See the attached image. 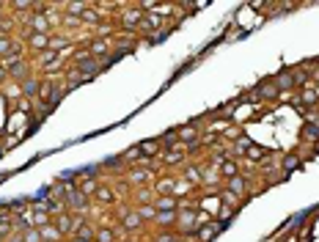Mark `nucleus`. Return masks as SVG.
I'll use <instances>...</instances> for the list:
<instances>
[{
    "label": "nucleus",
    "mask_w": 319,
    "mask_h": 242,
    "mask_svg": "<svg viewBox=\"0 0 319 242\" xmlns=\"http://www.w3.org/2000/svg\"><path fill=\"white\" fill-rule=\"evenodd\" d=\"M14 9H17V11H25V9H30V3H25V0H17V3H14Z\"/></svg>",
    "instance_id": "42"
},
{
    "label": "nucleus",
    "mask_w": 319,
    "mask_h": 242,
    "mask_svg": "<svg viewBox=\"0 0 319 242\" xmlns=\"http://www.w3.org/2000/svg\"><path fill=\"white\" fill-rule=\"evenodd\" d=\"M292 83H294V77H292V75H281V77L275 80V88H289Z\"/></svg>",
    "instance_id": "36"
},
{
    "label": "nucleus",
    "mask_w": 319,
    "mask_h": 242,
    "mask_svg": "<svg viewBox=\"0 0 319 242\" xmlns=\"http://www.w3.org/2000/svg\"><path fill=\"white\" fill-rule=\"evenodd\" d=\"M261 94H264V96H275V85H261Z\"/></svg>",
    "instance_id": "40"
},
{
    "label": "nucleus",
    "mask_w": 319,
    "mask_h": 242,
    "mask_svg": "<svg viewBox=\"0 0 319 242\" xmlns=\"http://www.w3.org/2000/svg\"><path fill=\"white\" fill-rule=\"evenodd\" d=\"M0 242H3V234H0Z\"/></svg>",
    "instance_id": "46"
},
{
    "label": "nucleus",
    "mask_w": 319,
    "mask_h": 242,
    "mask_svg": "<svg viewBox=\"0 0 319 242\" xmlns=\"http://www.w3.org/2000/svg\"><path fill=\"white\" fill-rule=\"evenodd\" d=\"M168 14H160V11H151V14H143V22H140V30H151V33H157L160 25L165 22Z\"/></svg>",
    "instance_id": "6"
},
{
    "label": "nucleus",
    "mask_w": 319,
    "mask_h": 242,
    "mask_svg": "<svg viewBox=\"0 0 319 242\" xmlns=\"http://www.w3.org/2000/svg\"><path fill=\"white\" fill-rule=\"evenodd\" d=\"M303 135H306V138H314V141H316V138H319V130H316V127H311V124H308L306 130H303Z\"/></svg>",
    "instance_id": "39"
},
{
    "label": "nucleus",
    "mask_w": 319,
    "mask_h": 242,
    "mask_svg": "<svg viewBox=\"0 0 319 242\" xmlns=\"http://www.w3.org/2000/svg\"><path fill=\"white\" fill-rule=\"evenodd\" d=\"M39 234H42V242H61L63 234L58 231V226L50 223V226H44V229H39Z\"/></svg>",
    "instance_id": "13"
},
{
    "label": "nucleus",
    "mask_w": 319,
    "mask_h": 242,
    "mask_svg": "<svg viewBox=\"0 0 319 242\" xmlns=\"http://www.w3.org/2000/svg\"><path fill=\"white\" fill-rule=\"evenodd\" d=\"M72 242H88V239H80V237H72Z\"/></svg>",
    "instance_id": "45"
},
{
    "label": "nucleus",
    "mask_w": 319,
    "mask_h": 242,
    "mask_svg": "<svg viewBox=\"0 0 319 242\" xmlns=\"http://www.w3.org/2000/svg\"><path fill=\"white\" fill-rule=\"evenodd\" d=\"M220 229H223L220 220H215V223H209V226H204V229H198V231H196V234H198V242H212L215 237H218Z\"/></svg>",
    "instance_id": "8"
},
{
    "label": "nucleus",
    "mask_w": 319,
    "mask_h": 242,
    "mask_svg": "<svg viewBox=\"0 0 319 242\" xmlns=\"http://www.w3.org/2000/svg\"><path fill=\"white\" fill-rule=\"evenodd\" d=\"M28 47L36 53H47L50 50V33H30L28 36Z\"/></svg>",
    "instance_id": "7"
},
{
    "label": "nucleus",
    "mask_w": 319,
    "mask_h": 242,
    "mask_svg": "<svg viewBox=\"0 0 319 242\" xmlns=\"http://www.w3.org/2000/svg\"><path fill=\"white\" fill-rule=\"evenodd\" d=\"M75 237L88 239V242H97V229H94V226H88V223H83V226H80V229L75 231Z\"/></svg>",
    "instance_id": "20"
},
{
    "label": "nucleus",
    "mask_w": 319,
    "mask_h": 242,
    "mask_svg": "<svg viewBox=\"0 0 319 242\" xmlns=\"http://www.w3.org/2000/svg\"><path fill=\"white\" fill-rule=\"evenodd\" d=\"M163 163H165V165H179V163H185V149H171V151H165V154H163Z\"/></svg>",
    "instance_id": "15"
},
{
    "label": "nucleus",
    "mask_w": 319,
    "mask_h": 242,
    "mask_svg": "<svg viewBox=\"0 0 319 242\" xmlns=\"http://www.w3.org/2000/svg\"><path fill=\"white\" fill-rule=\"evenodd\" d=\"M39 88H42V80H36V77L22 80V94L25 96H39Z\"/></svg>",
    "instance_id": "14"
},
{
    "label": "nucleus",
    "mask_w": 319,
    "mask_h": 242,
    "mask_svg": "<svg viewBox=\"0 0 319 242\" xmlns=\"http://www.w3.org/2000/svg\"><path fill=\"white\" fill-rule=\"evenodd\" d=\"M154 223H157V226H165V229H168V226L176 223V212H157Z\"/></svg>",
    "instance_id": "24"
},
{
    "label": "nucleus",
    "mask_w": 319,
    "mask_h": 242,
    "mask_svg": "<svg viewBox=\"0 0 319 242\" xmlns=\"http://www.w3.org/2000/svg\"><path fill=\"white\" fill-rule=\"evenodd\" d=\"M66 206L69 209H75V212H80V215H88V196H83L77 187H66Z\"/></svg>",
    "instance_id": "1"
},
{
    "label": "nucleus",
    "mask_w": 319,
    "mask_h": 242,
    "mask_svg": "<svg viewBox=\"0 0 319 242\" xmlns=\"http://www.w3.org/2000/svg\"><path fill=\"white\" fill-rule=\"evenodd\" d=\"M88 53L94 58H105V55H110V42L108 39H97V42L88 44Z\"/></svg>",
    "instance_id": "10"
},
{
    "label": "nucleus",
    "mask_w": 319,
    "mask_h": 242,
    "mask_svg": "<svg viewBox=\"0 0 319 242\" xmlns=\"http://www.w3.org/2000/svg\"><path fill=\"white\" fill-rule=\"evenodd\" d=\"M281 168H283L286 174L297 171V168H300V157H294V154H286V157H283V163H281Z\"/></svg>",
    "instance_id": "26"
},
{
    "label": "nucleus",
    "mask_w": 319,
    "mask_h": 242,
    "mask_svg": "<svg viewBox=\"0 0 319 242\" xmlns=\"http://www.w3.org/2000/svg\"><path fill=\"white\" fill-rule=\"evenodd\" d=\"M30 28H33V33H50V20H47V14H33V17H30Z\"/></svg>",
    "instance_id": "11"
},
{
    "label": "nucleus",
    "mask_w": 319,
    "mask_h": 242,
    "mask_svg": "<svg viewBox=\"0 0 319 242\" xmlns=\"http://www.w3.org/2000/svg\"><path fill=\"white\" fill-rule=\"evenodd\" d=\"M20 242H42V234H39V229H33V226H30V229L22 231Z\"/></svg>",
    "instance_id": "28"
},
{
    "label": "nucleus",
    "mask_w": 319,
    "mask_h": 242,
    "mask_svg": "<svg viewBox=\"0 0 319 242\" xmlns=\"http://www.w3.org/2000/svg\"><path fill=\"white\" fill-rule=\"evenodd\" d=\"M173 182H176V179H160L154 184L157 196H173Z\"/></svg>",
    "instance_id": "22"
},
{
    "label": "nucleus",
    "mask_w": 319,
    "mask_h": 242,
    "mask_svg": "<svg viewBox=\"0 0 319 242\" xmlns=\"http://www.w3.org/2000/svg\"><path fill=\"white\" fill-rule=\"evenodd\" d=\"M127 160H135V157H140V149L138 146H135V149H130V151H127V154H124Z\"/></svg>",
    "instance_id": "41"
},
{
    "label": "nucleus",
    "mask_w": 319,
    "mask_h": 242,
    "mask_svg": "<svg viewBox=\"0 0 319 242\" xmlns=\"http://www.w3.org/2000/svg\"><path fill=\"white\" fill-rule=\"evenodd\" d=\"M80 20H83V25H91V28H97L99 22H102V11H99V9H88V11H85Z\"/></svg>",
    "instance_id": "18"
},
{
    "label": "nucleus",
    "mask_w": 319,
    "mask_h": 242,
    "mask_svg": "<svg viewBox=\"0 0 319 242\" xmlns=\"http://www.w3.org/2000/svg\"><path fill=\"white\" fill-rule=\"evenodd\" d=\"M97 242H116V231L108 229V226H105V229H99L97 231Z\"/></svg>",
    "instance_id": "33"
},
{
    "label": "nucleus",
    "mask_w": 319,
    "mask_h": 242,
    "mask_svg": "<svg viewBox=\"0 0 319 242\" xmlns=\"http://www.w3.org/2000/svg\"><path fill=\"white\" fill-rule=\"evenodd\" d=\"M94 198L99 201V204H116V193L110 187H97V193H94Z\"/></svg>",
    "instance_id": "17"
},
{
    "label": "nucleus",
    "mask_w": 319,
    "mask_h": 242,
    "mask_svg": "<svg viewBox=\"0 0 319 242\" xmlns=\"http://www.w3.org/2000/svg\"><path fill=\"white\" fill-rule=\"evenodd\" d=\"M135 212L140 215V220H143V223H149V220H154V217H157V209H154V204H140L138 209H135Z\"/></svg>",
    "instance_id": "21"
},
{
    "label": "nucleus",
    "mask_w": 319,
    "mask_h": 242,
    "mask_svg": "<svg viewBox=\"0 0 319 242\" xmlns=\"http://www.w3.org/2000/svg\"><path fill=\"white\" fill-rule=\"evenodd\" d=\"M196 223H198L196 209H182V212H176V226H179L182 231H193Z\"/></svg>",
    "instance_id": "5"
},
{
    "label": "nucleus",
    "mask_w": 319,
    "mask_h": 242,
    "mask_svg": "<svg viewBox=\"0 0 319 242\" xmlns=\"http://www.w3.org/2000/svg\"><path fill=\"white\" fill-rule=\"evenodd\" d=\"M190 193V182L187 179H182V182H173V198H179V196H187Z\"/></svg>",
    "instance_id": "32"
},
{
    "label": "nucleus",
    "mask_w": 319,
    "mask_h": 242,
    "mask_svg": "<svg viewBox=\"0 0 319 242\" xmlns=\"http://www.w3.org/2000/svg\"><path fill=\"white\" fill-rule=\"evenodd\" d=\"M149 179V171H143V168H135V171H130V182L132 184H143Z\"/></svg>",
    "instance_id": "31"
},
{
    "label": "nucleus",
    "mask_w": 319,
    "mask_h": 242,
    "mask_svg": "<svg viewBox=\"0 0 319 242\" xmlns=\"http://www.w3.org/2000/svg\"><path fill=\"white\" fill-rule=\"evenodd\" d=\"M245 154H251V160H261V157H264V151L256 149V146H251L248 151H245Z\"/></svg>",
    "instance_id": "38"
},
{
    "label": "nucleus",
    "mask_w": 319,
    "mask_h": 242,
    "mask_svg": "<svg viewBox=\"0 0 319 242\" xmlns=\"http://www.w3.org/2000/svg\"><path fill=\"white\" fill-rule=\"evenodd\" d=\"M176 206H179V201L173 196H157V201H154L157 212H176Z\"/></svg>",
    "instance_id": "9"
},
{
    "label": "nucleus",
    "mask_w": 319,
    "mask_h": 242,
    "mask_svg": "<svg viewBox=\"0 0 319 242\" xmlns=\"http://www.w3.org/2000/svg\"><path fill=\"white\" fill-rule=\"evenodd\" d=\"M58 96H61L58 83H55V80H42V88H39V99L47 102V105H52L55 99H58Z\"/></svg>",
    "instance_id": "3"
},
{
    "label": "nucleus",
    "mask_w": 319,
    "mask_h": 242,
    "mask_svg": "<svg viewBox=\"0 0 319 242\" xmlns=\"http://www.w3.org/2000/svg\"><path fill=\"white\" fill-rule=\"evenodd\" d=\"M14 50V42H11V36H0V58H6V55H11Z\"/></svg>",
    "instance_id": "30"
},
{
    "label": "nucleus",
    "mask_w": 319,
    "mask_h": 242,
    "mask_svg": "<svg viewBox=\"0 0 319 242\" xmlns=\"http://www.w3.org/2000/svg\"><path fill=\"white\" fill-rule=\"evenodd\" d=\"M6 80H9V69H6L3 63H0V83H6Z\"/></svg>",
    "instance_id": "43"
},
{
    "label": "nucleus",
    "mask_w": 319,
    "mask_h": 242,
    "mask_svg": "<svg viewBox=\"0 0 319 242\" xmlns=\"http://www.w3.org/2000/svg\"><path fill=\"white\" fill-rule=\"evenodd\" d=\"M140 157H154L157 151H160V141H146V143H140Z\"/></svg>",
    "instance_id": "23"
},
{
    "label": "nucleus",
    "mask_w": 319,
    "mask_h": 242,
    "mask_svg": "<svg viewBox=\"0 0 319 242\" xmlns=\"http://www.w3.org/2000/svg\"><path fill=\"white\" fill-rule=\"evenodd\" d=\"M97 187H99V184L97 182H94V179H85L83 184H80V193H83V196H94V193H97Z\"/></svg>",
    "instance_id": "34"
},
{
    "label": "nucleus",
    "mask_w": 319,
    "mask_h": 242,
    "mask_svg": "<svg viewBox=\"0 0 319 242\" xmlns=\"http://www.w3.org/2000/svg\"><path fill=\"white\" fill-rule=\"evenodd\" d=\"M143 226V220H140V215L135 212V209H124L121 212V229L124 231H130V234H135Z\"/></svg>",
    "instance_id": "4"
},
{
    "label": "nucleus",
    "mask_w": 319,
    "mask_h": 242,
    "mask_svg": "<svg viewBox=\"0 0 319 242\" xmlns=\"http://www.w3.org/2000/svg\"><path fill=\"white\" fill-rule=\"evenodd\" d=\"M245 187H248V179H245V176H231V179H228V184H226V190L228 193H234V196H242V193H245Z\"/></svg>",
    "instance_id": "12"
},
{
    "label": "nucleus",
    "mask_w": 319,
    "mask_h": 242,
    "mask_svg": "<svg viewBox=\"0 0 319 242\" xmlns=\"http://www.w3.org/2000/svg\"><path fill=\"white\" fill-rule=\"evenodd\" d=\"M300 102L303 105H319V91L316 88H306V91L300 94Z\"/></svg>",
    "instance_id": "25"
},
{
    "label": "nucleus",
    "mask_w": 319,
    "mask_h": 242,
    "mask_svg": "<svg viewBox=\"0 0 319 242\" xmlns=\"http://www.w3.org/2000/svg\"><path fill=\"white\" fill-rule=\"evenodd\" d=\"M66 47H72L69 36H50V50L52 53H61V50H66Z\"/></svg>",
    "instance_id": "19"
},
{
    "label": "nucleus",
    "mask_w": 319,
    "mask_h": 242,
    "mask_svg": "<svg viewBox=\"0 0 319 242\" xmlns=\"http://www.w3.org/2000/svg\"><path fill=\"white\" fill-rule=\"evenodd\" d=\"M22 94V85H11L9 88V96H20Z\"/></svg>",
    "instance_id": "44"
},
{
    "label": "nucleus",
    "mask_w": 319,
    "mask_h": 242,
    "mask_svg": "<svg viewBox=\"0 0 319 242\" xmlns=\"http://www.w3.org/2000/svg\"><path fill=\"white\" fill-rule=\"evenodd\" d=\"M154 242H176V234H171V231H163V234H157Z\"/></svg>",
    "instance_id": "37"
},
{
    "label": "nucleus",
    "mask_w": 319,
    "mask_h": 242,
    "mask_svg": "<svg viewBox=\"0 0 319 242\" xmlns=\"http://www.w3.org/2000/svg\"><path fill=\"white\" fill-rule=\"evenodd\" d=\"M220 174L228 176V179H231V176H237V163H234V160H226V163L220 165Z\"/></svg>",
    "instance_id": "35"
},
{
    "label": "nucleus",
    "mask_w": 319,
    "mask_h": 242,
    "mask_svg": "<svg viewBox=\"0 0 319 242\" xmlns=\"http://www.w3.org/2000/svg\"><path fill=\"white\" fill-rule=\"evenodd\" d=\"M176 132H179V143H190V146H193V143L198 141L196 127H182V130H176Z\"/></svg>",
    "instance_id": "16"
},
{
    "label": "nucleus",
    "mask_w": 319,
    "mask_h": 242,
    "mask_svg": "<svg viewBox=\"0 0 319 242\" xmlns=\"http://www.w3.org/2000/svg\"><path fill=\"white\" fill-rule=\"evenodd\" d=\"M185 179H187L190 184H201V182H204V174L193 165V168H187V171H185Z\"/></svg>",
    "instance_id": "27"
},
{
    "label": "nucleus",
    "mask_w": 319,
    "mask_h": 242,
    "mask_svg": "<svg viewBox=\"0 0 319 242\" xmlns=\"http://www.w3.org/2000/svg\"><path fill=\"white\" fill-rule=\"evenodd\" d=\"M33 223L39 226V229L50 226V215H47V209H36V212H33Z\"/></svg>",
    "instance_id": "29"
},
{
    "label": "nucleus",
    "mask_w": 319,
    "mask_h": 242,
    "mask_svg": "<svg viewBox=\"0 0 319 242\" xmlns=\"http://www.w3.org/2000/svg\"><path fill=\"white\" fill-rule=\"evenodd\" d=\"M118 22H121V28L127 30V33H138V28L143 22V11L140 9H127L121 17H118Z\"/></svg>",
    "instance_id": "2"
}]
</instances>
